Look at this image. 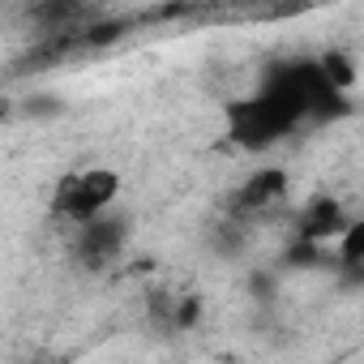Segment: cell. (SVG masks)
Returning <instances> with one entry per match:
<instances>
[{
	"instance_id": "obj_4",
	"label": "cell",
	"mask_w": 364,
	"mask_h": 364,
	"mask_svg": "<svg viewBox=\"0 0 364 364\" xmlns=\"http://www.w3.org/2000/svg\"><path fill=\"white\" fill-rule=\"evenodd\" d=\"M283 193H287V171L283 167H257V171L245 176V185L228 198V210L249 219V215H262L266 206H274Z\"/></svg>"
},
{
	"instance_id": "obj_8",
	"label": "cell",
	"mask_w": 364,
	"mask_h": 364,
	"mask_svg": "<svg viewBox=\"0 0 364 364\" xmlns=\"http://www.w3.org/2000/svg\"><path fill=\"white\" fill-rule=\"evenodd\" d=\"M210 5H223V0H210Z\"/></svg>"
},
{
	"instance_id": "obj_7",
	"label": "cell",
	"mask_w": 364,
	"mask_h": 364,
	"mask_svg": "<svg viewBox=\"0 0 364 364\" xmlns=\"http://www.w3.org/2000/svg\"><path fill=\"white\" fill-rule=\"evenodd\" d=\"M338 240H343V245H338L343 262H351V266H364V215H355V219H351V228H347Z\"/></svg>"
},
{
	"instance_id": "obj_1",
	"label": "cell",
	"mask_w": 364,
	"mask_h": 364,
	"mask_svg": "<svg viewBox=\"0 0 364 364\" xmlns=\"http://www.w3.org/2000/svg\"><path fill=\"white\" fill-rule=\"evenodd\" d=\"M300 120H304V116H300L287 99H279L274 90L262 86L257 95H249V99H240V103L232 107V137H236L245 150H266V146L283 141Z\"/></svg>"
},
{
	"instance_id": "obj_3",
	"label": "cell",
	"mask_w": 364,
	"mask_h": 364,
	"mask_svg": "<svg viewBox=\"0 0 364 364\" xmlns=\"http://www.w3.org/2000/svg\"><path fill=\"white\" fill-rule=\"evenodd\" d=\"M124 240H129L124 219H116V215L103 210V215L77 223V240H73V249H77V262H86L90 270H99V266H112V262L120 257Z\"/></svg>"
},
{
	"instance_id": "obj_5",
	"label": "cell",
	"mask_w": 364,
	"mask_h": 364,
	"mask_svg": "<svg viewBox=\"0 0 364 364\" xmlns=\"http://www.w3.org/2000/svg\"><path fill=\"white\" fill-rule=\"evenodd\" d=\"M351 210H347V202L343 198H334V193H321V198H313L304 210H300V219H296V236L300 240H330V236H343L347 228H351Z\"/></svg>"
},
{
	"instance_id": "obj_2",
	"label": "cell",
	"mask_w": 364,
	"mask_h": 364,
	"mask_svg": "<svg viewBox=\"0 0 364 364\" xmlns=\"http://www.w3.org/2000/svg\"><path fill=\"white\" fill-rule=\"evenodd\" d=\"M120 193V176L112 167H86V171H69L60 176V185L52 193V210L69 223H86L95 215H103Z\"/></svg>"
},
{
	"instance_id": "obj_6",
	"label": "cell",
	"mask_w": 364,
	"mask_h": 364,
	"mask_svg": "<svg viewBox=\"0 0 364 364\" xmlns=\"http://www.w3.org/2000/svg\"><path fill=\"white\" fill-rule=\"evenodd\" d=\"M317 65H321V73H326V82H330L334 90H351V86H355V65H351L347 52L334 48V52H326Z\"/></svg>"
}]
</instances>
